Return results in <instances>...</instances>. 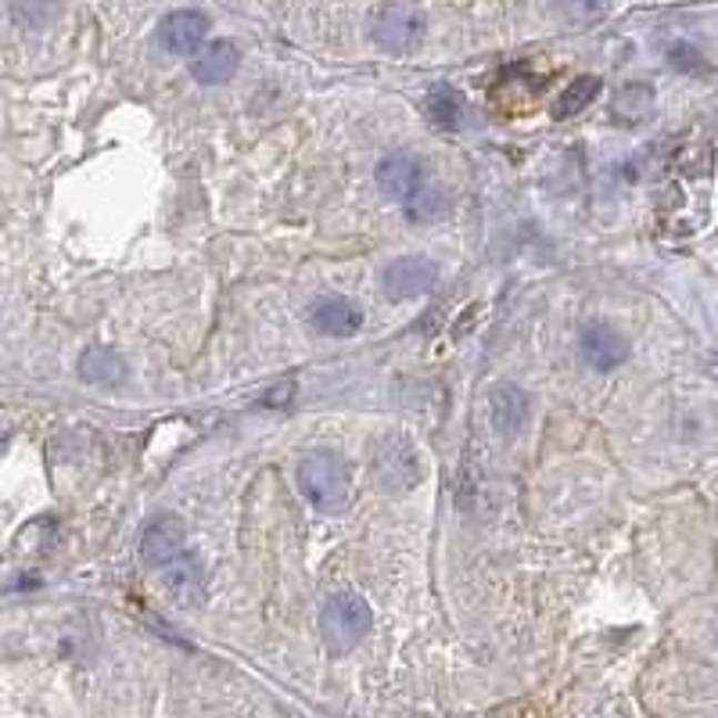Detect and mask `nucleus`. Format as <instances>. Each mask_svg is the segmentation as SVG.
<instances>
[{"label":"nucleus","instance_id":"f257e3e1","mask_svg":"<svg viewBox=\"0 0 718 718\" xmlns=\"http://www.w3.org/2000/svg\"><path fill=\"white\" fill-rule=\"evenodd\" d=\"M299 488L316 510L338 514L348 507V499H353V475H348V467L338 456L310 453V456H302V464H299Z\"/></svg>","mask_w":718,"mask_h":718},{"label":"nucleus","instance_id":"f03ea898","mask_svg":"<svg viewBox=\"0 0 718 718\" xmlns=\"http://www.w3.org/2000/svg\"><path fill=\"white\" fill-rule=\"evenodd\" d=\"M371 625H374V610L356 593H338V597H331L324 610H320V636H324V644L334 654H345L356 644H363Z\"/></svg>","mask_w":718,"mask_h":718},{"label":"nucleus","instance_id":"7ed1b4c3","mask_svg":"<svg viewBox=\"0 0 718 718\" xmlns=\"http://www.w3.org/2000/svg\"><path fill=\"white\" fill-rule=\"evenodd\" d=\"M371 471L381 488L388 493H406L421 482V461H417V449L414 442L400 432H388L381 435L374 446H371Z\"/></svg>","mask_w":718,"mask_h":718},{"label":"nucleus","instance_id":"20e7f679","mask_svg":"<svg viewBox=\"0 0 718 718\" xmlns=\"http://www.w3.org/2000/svg\"><path fill=\"white\" fill-rule=\"evenodd\" d=\"M424 14L414 4H385L377 8V14L371 19V33L385 51L406 54L421 48L424 40Z\"/></svg>","mask_w":718,"mask_h":718},{"label":"nucleus","instance_id":"39448f33","mask_svg":"<svg viewBox=\"0 0 718 718\" xmlns=\"http://www.w3.org/2000/svg\"><path fill=\"white\" fill-rule=\"evenodd\" d=\"M427 188V170L417 155L409 151H395V155L381 159L377 165V191L388 198V202L409 205L414 198Z\"/></svg>","mask_w":718,"mask_h":718},{"label":"nucleus","instance_id":"423d86ee","mask_svg":"<svg viewBox=\"0 0 718 718\" xmlns=\"http://www.w3.org/2000/svg\"><path fill=\"white\" fill-rule=\"evenodd\" d=\"M141 560L151 568H165L188 554V525L176 514H155L141 532Z\"/></svg>","mask_w":718,"mask_h":718},{"label":"nucleus","instance_id":"0eeeda50","mask_svg":"<svg viewBox=\"0 0 718 718\" xmlns=\"http://www.w3.org/2000/svg\"><path fill=\"white\" fill-rule=\"evenodd\" d=\"M435 281H438V266L432 263V259H424V255L392 259V263L385 266V277H381V284H385V295L395 299V302L432 292Z\"/></svg>","mask_w":718,"mask_h":718},{"label":"nucleus","instance_id":"6e6552de","mask_svg":"<svg viewBox=\"0 0 718 718\" xmlns=\"http://www.w3.org/2000/svg\"><path fill=\"white\" fill-rule=\"evenodd\" d=\"M205 37H209V14L205 11L180 8V11H170L159 22V43L170 54H198Z\"/></svg>","mask_w":718,"mask_h":718},{"label":"nucleus","instance_id":"1a4fd4ad","mask_svg":"<svg viewBox=\"0 0 718 718\" xmlns=\"http://www.w3.org/2000/svg\"><path fill=\"white\" fill-rule=\"evenodd\" d=\"M485 414H488V424H493L496 435H503V438L517 435L528 424V414H532L528 392L517 388V385H493L488 388Z\"/></svg>","mask_w":718,"mask_h":718},{"label":"nucleus","instance_id":"9d476101","mask_svg":"<svg viewBox=\"0 0 718 718\" xmlns=\"http://www.w3.org/2000/svg\"><path fill=\"white\" fill-rule=\"evenodd\" d=\"M159 583H162L165 597L183 610H194V607L205 604V575L194 564V557H188V554L176 557L173 564H165Z\"/></svg>","mask_w":718,"mask_h":718},{"label":"nucleus","instance_id":"9b49d317","mask_svg":"<svg viewBox=\"0 0 718 718\" xmlns=\"http://www.w3.org/2000/svg\"><path fill=\"white\" fill-rule=\"evenodd\" d=\"M310 327H316L320 334H331V338H348L363 327V313L356 302H348L342 295H320L316 302H310Z\"/></svg>","mask_w":718,"mask_h":718},{"label":"nucleus","instance_id":"f8f14e48","mask_svg":"<svg viewBox=\"0 0 718 718\" xmlns=\"http://www.w3.org/2000/svg\"><path fill=\"white\" fill-rule=\"evenodd\" d=\"M241 65V51H237V43L231 40H212L205 43L202 51H198L191 58V75L202 87H216V83H226L231 75L237 72Z\"/></svg>","mask_w":718,"mask_h":718},{"label":"nucleus","instance_id":"ddd939ff","mask_svg":"<svg viewBox=\"0 0 718 718\" xmlns=\"http://www.w3.org/2000/svg\"><path fill=\"white\" fill-rule=\"evenodd\" d=\"M578 353H583V360L593 371H615V366L629 356V342H625L615 327L593 324L583 331V338H578Z\"/></svg>","mask_w":718,"mask_h":718},{"label":"nucleus","instance_id":"4468645a","mask_svg":"<svg viewBox=\"0 0 718 718\" xmlns=\"http://www.w3.org/2000/svg\"><path fill=\"white\" fill-rule=\"evenodd\" d=\"M127 360H122L115 348L109 345H94L87 348L80 356V377L87 385H101V388H112V385H122L127 381Z\"/></svg>","mask_w":718,"mask_h":718},{"label":"nucleus","instance_id":"2eb2a0df","mask_svg":"<svg viewBox=\"0 0 718 718\" xmlns=\"http://www.w3.org/2000/svg\"><path fill=\"white\" fill-rule=\"evenodd\" d=\"M654 104H658V94H654L650 83H625L615 101H610V115H615L621 127H639L654 115Z\"/></svg>","mask_w":718,"mask_h":718},{"label":"nucleus","instance_id":"dca6fc26","mask_svg":"<svg viewBox=\"0 0 718 718\" xmlns=\"http://www.w3.org/2000/svg\"><path fill=\"white\" fill-rule=\"evenodd\" d=\"M464 112H467V104H464V94L456 87L449 83H435L432 90H427V98H424V115L432 127H442V130H456L464 122Z\"/></svg>","mask_w":718,"mask_h":718},{"label":"nucleus","instance_id":"f3484780","mask_svg":"<svg viewBox=\"0 0 718 718\" xmlns=\"http://www.w3.org/2000/svg\"><path fill=\"white\" fill-rule=\"evenodd\" d=\"M600 80L597 75H578V80H572L568 87L560 90V98L554 101V115L557 119H572V115H583L593 101H597L600 94Z\"/></svg>","mask_w":718,"mask_h":718},{"label":"nucleus","instance_id":"a211bd4d","mask_svg":"<svg viewBox=\"0 0 718 718\" xmlns=\"http://www.w3.org/2000/svg\"><path fill=\"white\" fill-rule=\"evenodd\" d=\"M449 209V198H446V191H438V188H427L414 198V202L406 205V212H409V220H438L442 212Z\"/></svg>","mask_w":718,"mask_h":718}]
</instances>
